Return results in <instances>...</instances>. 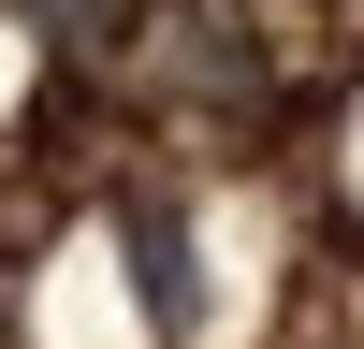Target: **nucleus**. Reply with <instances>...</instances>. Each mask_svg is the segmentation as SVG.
<instances>
[{
    "instance_id": "nucleus-1",
    "label": "nucleus",
    "mask_w": 364,
    "mask_h": 349,
    "mask_svg": "<svg viewBox=\"0 0 364 349\" xmlns=\"http://www.w3.org/2000/svg\"><path fill=\"white\" fill-rule=\"evenodd\" d=\"M132 248H146V306H161V320H190V262H175V218H161V204L132 218Z\"/></svg>"
},
{
    "instance_id": "nucleus-2",
    "label": "nucleus",
    "mask_w": 364,
    "mask_h": 349,
    "mask_svg": "<svg viewBox=\"0 0 364 349\" xmlns=\"http://www.w3.org/2000/svg\"><path fill=\"white\" fill-rule=\"evenodd\" d=\"M29 29H58V44H117V29H132V0H15Z\"/></svg>"
}]
</instances>
